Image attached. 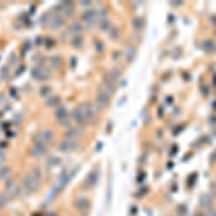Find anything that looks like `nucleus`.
Segmentation results:
<instances>
[{"mask_svg": "<svg viewBox=\"0 0 216 216\" xmlns=\"http://www.w3.org/2000/svg\"><path fill=\"white\" fill-rule=\"evenodd\" d=\"M203 49L206 52H212V50H215V43L212 40H205L203 42Z\"/></svg>", "mask_w": 216, "mask_h": 216, "instance_id": "f257e3e1", "label": "nucleus"}, {"mask_svg": "<svg viewBox=\"0 0 216 216\" xmlns=\"http://www.w3.org/2000/svg\"><path fill=\"white\" fill-rule=\"evenodd\" d=\"M202 205H203V206H210V205H212L210 196H203V198H202Z\"/></svg>", "mask_w": 216, "mask_h": 216, "instance_id": "f03ea898", "label": "nucleus"}]
</instances>
